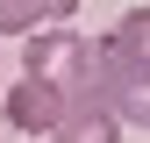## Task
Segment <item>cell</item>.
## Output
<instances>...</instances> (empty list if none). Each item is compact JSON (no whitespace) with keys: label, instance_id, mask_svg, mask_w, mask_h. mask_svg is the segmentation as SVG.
I'll list each match as a JSON object with an SVG mask.
<instances>
[{"label":"cell","instance_id":"obj_1","mask_svg":"<svg viewBox=\"0 0 150 143\" xmlns=\"http://www.w3.org/2000/svg\"><path fill=\"white\" fill-rule=\"evenodd\" d=\"M29 79L57 86L71 107H86V36H71V29H36V36H29Z\"/></svg>","mask_w":150,"mask_h":143},{"label":"cell","instance_id":"obj_2","mask_svg":"<svg viewBox=\"0 0 150 143\" xmlns=\"http://www.w3.org/2000/svg\"><path fill=\"white\" fill-rule=\"evenodd\" d=\"M64 115H71V100L57 93V86H43V79H22L7 100H0V122H7V129H22V136H57Z\"/></svg>","mask_w":150,"mask_h":143},{"label":"cell","instance_id":"obj_3","mask_svg":"<svg viewBox=\"0 0 150 143\" xmlns=\"http://www.w3.org/2000/svg\"><path fill=\"white\" fill-rule=\"evenodd\" d=\"M79 0H0V36H36L43 22H71Z\"/></svg>","mask_w":150,"mask_h":143},{"label":"cell","instance_id":"obj_4","mask_svg":"<svg viewBox=\"0 0 150 143\" xmlns=\"http://www.w3.org/2000/svg\"><path fill=\"white\" fill-rule=\"evenodd\" d=\"M43 143H122V122L107 107H71L57 122V136H43Z\"/></svg>","mask_w":150,"mask_h":143},{"label":"cell","instance_id":"obj_5","mask_svg":"<svg viewBox=\"0 0 150 143\" xmlns=\"http://www.w3.org/2000/svg\"><path fill=\"white\" fill-rule=\"evenodd\" d=\"M122 122H143V129H150V93H143V100H129V107H122Z\"/></svg>","mask_w":150,"mask_h":143}]
</instances>
